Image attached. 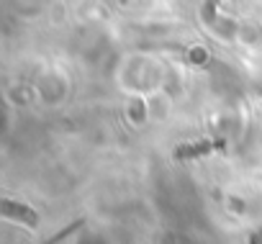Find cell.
<instances>
[{"mask_svg": "<svg viewBox=\"0 0 262 244\" xmlns=\"http://www.w3.org/2000/svg\"><path fill=\"white\" fill-rule=\"evenodd\" d=\"M224 147L221 142H208V139H201V142H193V144H183L175 149V160H193V157H206L208 152Z\"/></svg>", "mask_w": 262, "mask_h": 244, "instance_id": "7a4b0ae2", "label": "cell"}, {"mask_svg": "<svg viewBox=\"0 0 262 244\" xmlns=\"http://www.w3.org/2000/svg\"><path fill=\"white\" fill-rule=\"evenodd\" d=\"M0 213H3L6 218H11V221H18V224L29 226V229L39 226V213L31 206H26L21 201H13V198H3V201H0Z\"/></svg>", "mask_w": 262, "mask_h": 244, "instance_id": "6da1fadb", "label": "cell"}]
</instances>
